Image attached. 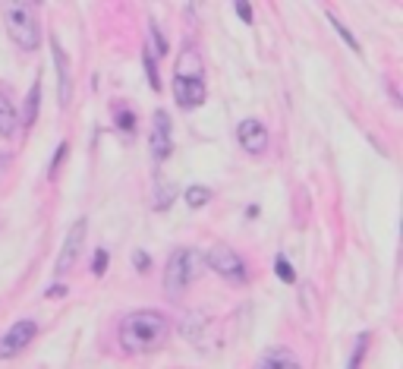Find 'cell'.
Listing matches in <instances>:
<instances>
[{"mask_svg": "<svg viewBox=\"0 0 403 369\" xmlns=\"http://www.w3.org/2000/svg\"><path fill=\"white\" fill-rule=\"evenodd\" d=\"M365 350H369V331H359V335H356V347H353V354H350V363H346V369H359V366H362V356H365Z\"/></svg>", "mask_w": 403, "mask_h": 369, "instance_id": "5bb4252c", "label": "cell"}, {"mask_svg": "<svg viewBox=\"0 0 403 369\" xmlns=\"http://www.w3.org/2000/svg\"><path fill=\"white\" fill-rule=\"evenodd\" d=\"M50 45H54V64H57V76H60V104H69V64H66V54H63L60 41L50 39Z\"/></svg>", "mask_w": 403, "mask_h": 369, "instance_id": "7c38bea8", "label": "cell"}, {"mask_svg": "<svg viewBox=\"0 0 403 369\" xmlns=\"http://www.w3.org/2000/svg\"><path fill=\"white\" fill-rule=\"evenodd\" d=\"M85 230H88V221H85V218H79V221L69 228L66 243H63V249H60V259H57V274L69 272V268H73V262L79 259L82 243H85Z\"/></svg>", "mask_w": 403, "mask_h": 369, "instance_id": "9c48e42d", "label": "cell"}, {"mask_svg": "<svg viewBox=\"0 0 403 369\" xmlns=\"http://www.w3.org/2000/svg\"><path fill=\"white\" fill-rule=\"evenodd\" d=\"M113 120H117L120 133H132V130H136V114H132V111H126L123 104H113Z\"/></svg>", "mask_w": 403, "mask_h": 369, "instance_id": "9a60e30c", "label": "cell"}, {"mask_svg": "<svg viewBox=\"0 0 403 369\" xmlns=\"http://www.w3.org/2000/svg\"><path fill=\"white\" fill-rule=\"evenodd\" d=\"M327 22H331V26H334V29H337V32H340V39H344V41H346V45H350V48H353V51H356V54H359V41H356V39H353V35H350V32H346V29H344V26H340V22H337V20H334V16H327Z\"/></svg>", "mask_w": 403, "mask_h": 369, "instance_id": "ac0fdd59", "label": "cell"}, {"mask_svg": "<svg viewBox=\"0 0 403 369\" xmlns=\"http://www.w3.org/2000/svg\"><path fill=\"white\" fill-rule=\"evenodd\" d=\"M145 70H148V83H151V89H157V70H155V54L151 51H145Z\"/></svg>", "mask_w": 403, "mask_h": 369, "instance_id": "d6986e66", "label": "cell"}, {"mask_svg": "<svg viewBox=\"0 0 403 369\" xmlns=\"http://www.w3.org/2000/svg\"><path fill=\"white\" fill-rule=\"evenodd\" d=\"M236 139H239V146H243V152L262 155L264 148H268V130H264L262 120L246 117V120H239V127H236Z\"/></svg>", "mask_w": 403, "mask_h": 369, "instance_id": "52a82bcc", "label": "cell"}, {"mask_svg": "<svg viewBox=\"0 0 403 369\" xmlns=\"http://www.w3.org/2000/svg\"><path fill=\"white\" fill-rule=\"evenodd\" d=\"M208 199H211V190H208V186H189V190H186V205H189V209H202Z\"/></svg>", "mask_w": 403, "mask_h": 369, "instance_id": "2e32d148", "label": "cell"}, {"mask_svg": "<svg viewBox=\"0 0 403 369\" xmlns=\"http://www.w3.org/2000/svg\"><path fill=\"white\" fill-rule=\"evenodd\" d=\"M38 104H41V76H35V83H31V89H29V98H25V104H22V114H19V123H22L25 130L35 123Z\"/></svg>", "mask_w": 403, "mask_h": 369, "instance_id": "4fadbf2b", "label": "cell"}, {"mask_svg": "<svg viewBox=\"0 0 403 369\" xmlns=\"http://www.w3.org/2000/svg\"><path fill=\"white\" fill-rule=\"evenodd\" d=\"M174 98H176V104L186 111L199 108V104L205 102V76H202V70L189 73L180 67V70L174 73Z\"/></svg>", "mask_w": 403, "mask_h": 369, "instance_id": "5b68a950", "label": "cell"}, {"mask_svg": "<svg viewBox=\"0 0 403 369\" xmlns=\"http://www.w3.org/2000/svg\"><path fill=\"white\" fill-rule=\"evenodd\" d=\"M92 272H94V274H104V272H107V253H104V249H98V253H94Z\"/></svg>", "mask_w": 403, "mask_h": 369, "instance_id": "ffe728a7", "label": "cell"}, {"mask_svg": "<svg viewBox=\"0 0 403 369\" xmlns=\"http://www.w3.org/2000/svg\"><path fill=\"white\" fill-rule=\"evenodd\" d=\"M117 335H120V347H123L126 354H136V356L151 354V350H157L167 341L170 322H167V316L157 309H136L120 319Z\"/></svg>", "mask_w": 403, "mask_h": 369, "instance_id": "6da1fadb", "label": "cell"}, {"mask_svg": "<svg viewBox=\"0 0 403 369\" xmlns=\"http://www.w3.org/2000/svg\"><path fill=\"white\" fill-rule=\"evenodd\" d=\"M132 259H136V268H139V272H145V268H148V256H145L142 249H139V253L132 256Z\"/></svg>", "mask_w": 403, "mask_h": 369, "instance_id": "603a6c76", "label": "cell"}, {"mask_svg": "<svg viewBox=\"0 0 403 369\" xmlns=\"http://www.w3.org/2000/svg\"><path fill=\"white\" fill-rule=\"evenodd\" d=\"M3 20H6V32L16 41L22 51H35L41 45V26H38V16L31 4H3Z\"/></svg>", "mask_w": 403, "mask_h": 369, "instance_id": "7a4b0ae2", "label": "cell"}, {"mask_svg": "<svg viewBox=\"0 0 403 369\" xmlns=\"http://www.w3.org/2000/svg\"><path fill=\"white\" fill-rule=\"evenodd\" d=\"M205 262H208V268H214V272H218L220 278H227L230 284H246V262L239 259V253L230 249L227 243H214L205 253Z\"/></svg>", "mask_w": 403, "mask_h": 369, "instance_id": "277c9868", "label": "cell"}, {"mask_svg": "<svg viewBox=\"0 0 403 369\" xmlns=\"http://www.w3.org/2000/svg\"><path fill=\"white\" fill-rule=\"evenodd\" d=\"M233 10H236V16L243 22H252V7L246 4V0H236V4H233Z\"/></svg>", "mask_w": 403, "mask_h": 369, "instance_id": "44dd1931", "label": "cell"}, {"mask_svg": "<svg viewBox=\"0 0 403 369\" xmlns=\"http://www.w3.org/2000/svg\"><path fill=\"white\" fill-rule=\"evenodd\" d=\"M148 146H151V158H155V161L170 158V148H174V142H170V117H167V111H155Z\"/></svg>", "mask_w": 403, "mask_h": 369, "instance_id": "ba28073f", "label": "cell"}, {"mask_svg": "<svg viewBox=\"0 0 403 369\" xmlns=\"http://www.w3.org/2000/svg\"><path fill=\"white\" fill-rule=\"evenodd\" d=\"M19 127V111L13 104L10 92H0V136H13Z\"/></svg>", "mask_w": 403, "mask_h": 369, "instance_id": "8fae6325", "label": "cell"}, {"mask_svg": "<svg viewBox=\"0 0 403 369\" xmlns=\"http://www.w3.org/2000/svg\"><path fill=\"white\" fill-rule=\"evenodd\" d=\"M195 265H199V256L192 249H176L167 259V268H164V293L167 297H180L189 287V281H192Z\"/></svg>", "mask_w": 403, "mask_h": 369, "instance_id": "3957f363", "label": "cell"}, {"mask_svg": "<svg viewBox=\"0 0 403 369\" xmlns=\"http://www.w3.org/2000/svg\"><path fill=\"white\" fill-rule=\"evenodd\" d=\"M38 335V325L31 319H19L6 328V335H0V360H10V356L22 354L31 344V337Z\"/></svg>", "mask_w": 403, "mask_h": 369, "instance_id": "8992f818", "label": "cell"}, {"mask_svg": "<svg viewBox=\"0 0 403 369\" xmlns=\"http://www.w3.org/2000/svg\"><path fill=\"white\" fill-rule=\"evenodd\" d=\"M63 155H66V142H60V146H57V155H54V161H50V174H54V171H57V167H60Z\"/></svg>", "mask_w": 403, "mask_h": 369, "instance_id": "7402d4cb", "label": "cell"}, {"mask_svg": "<svg viewBox=\"0 0 403 369\" xmlns=\"http://www.w3.org/2000/svg\"><path fill=\"white\" fill-rule=\"evenodd\" d=\"M258 369H302V363L296 360L293 350H287V347H271L268 354L262 356Z\"/></svg>", "mask_w": 403, "mask_h": 369, "instance_id": "30bf717a", "label": "cell"}, {"mask_svg": "<svg viewBox=\"0 0 403 369\" xmlns=\"http://www.w3.org/2000/svg\"><path fill=\"white\" fill-rule=\"evenodd\" d=\"M274 272H277V278H281L283 284H293V281H296L293 265H290V262L283 259V256H277V259H274Z\"/></svg>", "mask_w": 403, "mask_h": 369, "instance_id": "e0dca14e", "label": "cell"}]
</instances>
